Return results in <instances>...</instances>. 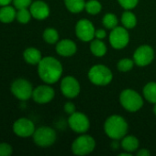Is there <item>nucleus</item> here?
Returning <instances> with one entry per match:
<instances>
[{
    "label": "nucleus",
    "mask_w": 156,
    "mask_h": 156,
    "mask_svg": "<svg viewBox=\"0 0 156 156\" xmlns=\"http://www.w3.org/2000/svg\"><path fill=\"white\" fill-rule=\"evenodd\" d=\"M90 50L92 54L96 57L101 58L106 55L107 53V46L106 44L102 41V39H93L90 44Z\"/></svg>",
    "instance_id": "aec40b11"
},
{
    "label": "nucleus",
    "mask_w": 156,
    "mask_h": 156,
    "mask_svg": "<svg viewBox=\"0 0 156 156\" xmlns=\"http://www.w3.org/2000/svg\"><path fill=\"white\" fill-rule=\"evenodd\" d=\"M151 155V153L149 150L147 149H141L138 151L137 153V156H150Z\"/></svg>",
    "instance_id": "72a5a7b5"
},
{
    "label": "nucleus",
    "mask_w": 156,
    "mask_h": 156,
    "mask_svg": "<svg viewBox=\"0 0 156 156\" xmlns=\"http://www.w3.org/2000/svg\"><path fill=\"white\" fill-rule=\"evenodd\" d=\"M89 80L97 86H107L113 80L112 71L105 65L97 64L91 67L88 71Z\"/></svg>",
    "instance_id": "7ed1b4c3"
},
{
    "label": "nucleus",
    "mask_w": 156,
    "mask_h": 156,
    "mask_svg": "<svg viewBox=\"0 0 156 156\" xmlns=\"http://www.w3.org/2000/svg\"><path fill=\"white\" fill-rule=\"evenodd\" d=\"M13 153V148L11 145L6 143L0 144V156H9Z\"/></svg>",
    "instance_id": "7c9ffc66"
},
{
    "label": "nucleus",
    "mask_w": 156,
    "mask_h": 156,
    "mask_svg": "<svg viewBox=\"0 0 156 156\" xmlns=\"http://www.w3.org/2000/svg\"><path fill=\"white\" fill-rule=\"evenodd\" d=\"M96 148L95 139L87 134H82L77 137L72 144V152L74 154L79 156L87 155Z\"/></svg>",
    "instance_id": "39448f33"
},
{
    "label": "nucleus",
    "mask_w": 156,
    "mask_h": 156,
    "mask_svg": "<svg viewBox=\"0 0 156 156\" xmlns=\"http://www.w3.org/2000/svg\"><path fill=\"white\" fill-rule=\"evenodd\" d=\"M38 74L40 80L47 84L56 83L63 74L61 62L53 57L42 58L38 64Z\"/></svg>",
    "instance_id": "f257e3e1"
},
{
    "label": "nucleus",
    "mask_w": 156,
    "mask_h": 156,
    "mask_svg": "<svg viewBox=\"0 0 156 156\" xmlns=\"http://www.w3.org/2000/svg\"><path fill=\"white\" fill-rule=\"evenodd\" d=\"M64 5L66 8L74 14L82 12L86 6L85 0H64Z\"/></svg>",
    "instance_id": "4be33fe9"
},
{
    "label": "nucleus",
    "mask_w": 156,
    "mask_h": 156,
    "mask_svg": "<svg viewBox=\"0 0 156 156\" xmlns=\"http://www.w3.org/2000/svg\"><path fill=\"white\" fill-rule=\"evenodd\" d=\"M64 112L67 114H69V115H71L74 112H75V106H74V104L73 102H66L64 104Z\"/></svg>",
    "instance_id": "2f4dec72"
},
{
    "label": "nucleus",
    "mask_w": 156,
    "mask_h": 156,
    "mask_svg": "<svg viewBox=\"0 0 156 156\" xmlns=\"http://www.w3.org/2000/svg\"><path fill=\"white\" fill-rule=\"evenodd\" d=\"M85 9L90 15H97L101 11L102 5L97 0H89L87 2H86Z\"/></svg>",
    "instance_id": "a878e982"
},
{
    "label": "nucleus",
    "mask_w": 156,
    "mask_h": 156,
    "mask_svg": "<svg viewBox=\"0 0 156 156\" xmlns=\"http://www.w3.org/2000/svg\"><path fill=\"white\" fill-rule=\"evenodd\" d=\"M153 112H154V113L156 115V103H154V108H153Z\"/></svg>",
    "instance_id": "e433bc0d"
},
{
    "label": "nucleus",
    "mask_w": 156,
    "mask_h": 156,
    "mask_svg": "<svg viewBox=\"0 0 156 156\" xmlns=\"http://www.w3.org/2000/svg\"><path fill=\"white\" fill-rule=\"evenodd\" d=\"M13 0H0V6H4V5H9Z\"/></svg>",
    "instance_id": "f704fd0d"
},
{
    "label": "nucleus",
    "mask_w": 156,
    "mask_h": 156,
    "mask_svg": "<svg viewBox=\"0 0 156 156\" xmlns=\"http://www.w3.org/2000/svg\"><path fill=\"white\" fill-rule=\"evenodd\" d=\"M33 90L31 83L25 79H17L14 80L10 87L12 94L20 101H28L32 98Z\"/></svg>",
    "instance_id": "0eeeda50"
},
{
    "label": "nucleus",
    "mask_w": 156,
    "mask_h": 156,
    "mask_svg": "<svg viewBox=\"0 0 156 156\" xmlns=\"http://www.w3.org/2000/svg\"><path fill=\"white\" fill-rule=\"evenodd\" d=\"M12 2L16 9L28 8L32 4V0H13Z\"/></svg>",
    "instance_id": "c756f323"
},
{
    "label": "nucleus",
    "mask_w": 156,
    "mask_h": 156,
    "mask_svg": "<svg viewBox=\"0 0 156 156\" xmlns=\"http://www.w3.org/2000/svg\"><path fill=\"white\" fill-rule=\"evenodd\" d=\"M154 58V50L149 45L140 46L133 54L134 63L140 67H145L152 63Z\"/></svg>",
    "instance_id": "9b49d317"
},
{
    "label": "nucleus",
    "mask_w": 156,
    "mask_h": 156,
    "mask_svg": "<svg viewBox=\"0 0 156 156\" xmlns=\"http://www.w3.org/2000/svg\"><path fill=\"white\" fill-rule=\"evenodd\" d=\"M32 16L30 13V10L28 8H21V9H17V16H16V19L21 23V24H27L30 21Z\"/></svg>",
    "instance_id": "bb28decb"
},
{
    "label": "nucleus",
    "mask_w": 156,
    "mask_h": 156,
    "mask_svg": "<svg viewBox=\"0 0 156 156\" xmlns=\"http://www.w3.org/2000/svg\"><path fill=\"white\" fill-rule=\"evenodd\" d=\"M120 5L126 10H131L136 7L139 3V0H118Z\"/></svg>",
    "instance_id": "c85d7f7f"
},
{
    "label": "nucleus",
    "mask_w": 156,
    "mask_h": 156,
    "mask_svg": "<svg viewBox=\"0 0 156 156\" xmlns=\"http://www.w3.org/2000/svg\"><path fill=\"white\" fill-rule=\"evenodd\" d=\"M16 16H17V11H16L15 7H13L9 5L1 6V8H0V22L5 23V24L11 23L16 19Z\"/></svg>",
    "instance_id": "a211bd4d"
},
{
    "label": "nucleus",
    "mask_w": 156,
    "mask_h": 156,
    "mask_svg": "<svg viewBox=\"0 0 156 156\" xmlns=\"http://www.w3.org/2000/svg\"><path fill=\"white\" fill-rule=\"evenodd\" d=\"M139 145H140L139 140L135 136L128 135V136H124L122 138L121 147L126 152H129V153L132 154L133 152H135V151L138 150Z\"/></svg>",
    "instance_id": "6ab92c4d"
},
{
    "label": "nucleus",
    "mask_w": 156,
    "mask_h": 156,
    "mask_svg": "<svg viewBox=\"0 0 156 156\" xmlns=\"http://www.w3.org/2000/svg\"><path fill=\"white\" fill-rule=\"evenodd\" d=\"M43 39L48 44H55L59 41V33L55 28L48 27L43 31Z\"/></svg>",
    "instance_id": "b1692460"
},
{
    "label": "nucleus",
    "mask_w": 156,
    "mask_h": 156,
    "mask_svg": "<svg viewBox=\"0 0 156 156\" xmlns=\"http://www.w3.org/2000/svg\"><path fill=\"white\" fill-rule=\"evenodd\" d=\"M60 88L63 96H65L68 99L76 98L81 90V87L78 80L73 76L64 77L61 81Z\"/></svg>",
    "instance_id": "f8f14e48"
},
{
    "label": "nucleus",
    "mask_w": 156,
    "mask_h": 156,
    "mask_svg": "<svg viewBox=\"0 0 156 156\" xmlns=\"http://www.w3.org/2000/svg\"><path fill=\"white\" fill-rule=\"evenodd\" d=\"M69 127L77 133H85L90 128V122L88 117L82 112H74L68 119Z\"/></svg>",
    "instance_id": "9d476101"
},
{
    "label": "nucleus",
    "mask_w": 156,
    "mask_h": 156,
    "mask_svg": "<svg viewBox=\"0 0 156 156\" xmlns=\"http://www.w3.org/2000/svg\"><path fill=\"white\" fill-rule=\"evenodd\" d=\"M55 49L57 54L62 57H71L76 53L77 47L73 40L65 38L57 42Z\"/></svg>",
    "instance_id": "dca6fc26"
},
{
    "label": "nucleus",
    "mask_w": 156,
    "mask_h": 156,
    "mask_svg": "<svg viewBox=\"0 0 156 156\" xmlns=\"http://www.w3.org/2000/svg\"><path fill=\"white\" fill-rule=\"evenodd\" d=\"M134 65V60L131 58H122L118 62V69L121 72H127L130 71Z\"/></svg>",
    "instance_id": "cd10ccee"
},
{
    "label": "nucleus",
    "mask_w": 156,
    "mask_h": 156,
    "mask_svg": "<svg viewBox=\"0 0 156 156\" xmlns=\"http://www.w3.org/2000/svg\"><path fill=\"white\" fill-rule=\"evenodd\" d=\"M120 102L122 107L131 112H138L143 106V100L142 96L134 90H123L120 95Z\"/></svg>",
    "instance_id": "20e7f679"
},
{
    "label": "nucleus",
    "mask_w": 156,
    "mask_h": 156,
    "mask_svg": "<svg viewBox=\"0 0 156 156\" xmlns=\"http://www.w3.org/2000/svg\"><path fill=\"white\" fill-rule=\"evenodd\" d=\"M34 143L40 147H49L51 146L57 138L56 132L48 126H41L35 130L33 135Z\"/></svg>",
    "instance_id": "423d86ee"
},
{
    "label": "nucleus",
    "mask_w": 156,
    "mask_h": 156,
    "mask_svg": "<svg viewBox=\"0 0 156 156\" xmlns=\"http://www.w3.org/2000/svg\"><path fill=\"white\" fill-rule=\"evenodd\" d=\"M130 42V35L124 27H116L109 34V43L115 49H122Z\"/></svg>",
    "instance_id": "6e6552de"
},
{
    "label": "nucleus",
    "mask_w": 156,
    "mask_h": 156,
    "mask_svg": "<svg viewBox=\"0 0 156 156\" xmlns=\"http://www.w3.org/2000/svg\"><path fill=\"white\" fill-rule=\"evenodd\" d=\"M29 10L32 17L37 20H44L50 15V7L44 1L37 0L32 2L29 6Z\"/></svg>",
    "instance_id": "2eb2a0df"
},
{
    "label": "nucleus",
    "mask_w": 156,
    "mask_h": 156,
    "mask_svg": "<svg viewBox=\"0 0 156 156\" xmlns=\"http://www.w3.org/2000/svg\"><path fill=\"white\" fill-rule=\"evenodd\" d=\"M106 36H107L106 30H104V29H97L96 30V33H95V37L96 38L103 39V38L106 37Z\"/></svg>",
    "instance_id": "473e14b6"
},
{
    "label": "nucleus",
    "mask_w": 156,
    "mask_h": 156,
    "mask_svg": "<svg viewBox=\"0 0 156 156\" xmlns=\"http://www.w3.org/2000/svg\"><path fill=\"white\" fill-rule=\"evenodd\" d=\"M96 28L91 21L88 19H80L75 26V34L76 37L84 41L89 42L95 38Z\"/></svg>",
    "instance_id": "1a4fd4ad"
},
{
    "label": "nucleus",
    "mask_w": 156,
    "mask_h": 156,
    "mask_svg": "<svg viewBox=\"0 0 156 156\" xmlns=\"http://www.w3.org/2000/svg\"><path fill=\"white\" fill-rule=\"evenodd\" d=\"M143 97L149 102L154 104L156 103V82L151 81L147 83L143 88Z\"/></svg>",
    "instance_id": "412c9836"
},
{
    "label": "nucleus",
    "mask_w": 156,
    "mask_h": 156,
    "mask_svg": "<svg viewBox=\"0 0 156 156\" xmlns=\"http://www.w3.org/2000/svg\"><path fill=\"white\" fill-rule=\"evenodd\" d=\"M120 156H131V153H129V152H126V151H125V153H121V154H120Z\"/></svg>",
    "instance_id": "c9c22d12"
},
{
    "label": "nucleus",
    "mask_w": 156,
    "mask_h": 156,
    "mask_svg": "<svg viewBox=\"0 0 156 156\" xmlns=\"http://www.w3.org/2000/svg\"><path fill=\"white\" fill-rule=\"evenodd\" d=\"M54 95L55 91L50 86V84L40 85L33 90L32 99L35 102L39 104H45L51 101L54 98Z\"/></svg>",
    "instance_id": "4468645a"
},
{
    "label": "nucleus",
    "mask_w": 156,
    "mask_h": 156,
    "mask_svg": "<svg viewBox=\"0 0 156 156\" xmlns=\"http://www.w3.org/2000/svg\"><path fill=\"white\" fill-rule=\"evenodd\" d=\"M35 130L36 129L33 122L28 118H19L13 124L14 133L21 138H27L32 136Z\"/></svg>",
    "instance_id": "ddd939ff"
},
{
    "label": "nucleus",
    "mask_w": 156,
    "mask_h": 156,
    "mask_svg": "<svg viewBox=\"0 0 156 156\" xmlns=\"http://www.w3.org/2000/svg\"><path fill=\"white\" fill-rule=\"evenodd\" d=\"M121 23L127 29H131L137 25V17L135 14L131 11H125L121 16Z\"/></svg>",
    "instance_id": "5701e85b"
},
{
    "label": "nucleus",
    "mask_w": 156,
    "mask_h": 156,
    "mask_svg": "<svg viewBox=\"0 0 156 156\" xmlns=\"http://www.w3.org/2000/svg\"><path fill=\"white\" fill-rule=\"evenodd\" d=\"M23 58L24 60L30 65H38L42 58L41 52L38 48L33 47L28 48L24 50Z\"/></svg>",
    "instance_id": "f3484780"
},
{
    "label": "nucleus",
    "mask_w": 156,
    "mask_h": 156,
    "mask_svg": "<svg viewBox=\"0 0 156 156\" xmlns=\"http://www.w3.org/2000/svg\"><path fill=\"white\" fill-rule=\"evenodd\" d=\"M104 130L110 139L120 140L126 136L128 133V123L123 117L120 115H111L106 120Z\"/></svg>",
    "instance_id": "f03ea898"
},
{
    "label": "nucleus",
    "mask_w": 156,
    "mask_h": 156,
    "mask_svg": "<svg viewBox=\"0 0 156 156\" xmlns=\"http://www.w3.org/2000/svg\"><path fill=\"white\" fill-rule=\"evenodd\" d=\"M102 23L104 25V27L108 29H113L116 27H118V17L115 14L113 13H108L104 16L103 19H102Z\"/></svg>",
    "instance_id": "393cba45"
}]
</instances>
